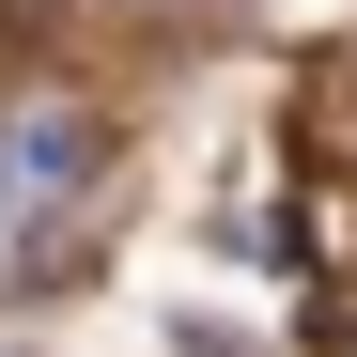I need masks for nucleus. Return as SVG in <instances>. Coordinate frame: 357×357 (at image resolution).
<instances>
[{"label": "nucleus", "mask_w": 357, "mask_h": 357, "mask_svg": "<svg viewBox=\"0 0 357 357\" xmlns=\"http://www.w3.org/2000/svg\"><path fill=\"white\" fill-rule=\"evenodd\" d=\"M31 31H47V0H0V47H31Z\"/></svg>", "instance_id": "nucleus-2"}, {"label": "nucleus", "mask_w": 357, "mask_h": 357, "mask_svg": "<svg viewBox=\"0 0 357 357\" xmlns=\"http://www.w3.org/2000/svg\"><path fill=\"white\" fill-rule=\"evenodd\" d=\"M93 155H109V125H93V109H31V125H16V202L93 187Z\"/></svg>", "instance_id": "nucleus-1"}]
</instances>
